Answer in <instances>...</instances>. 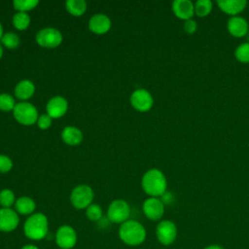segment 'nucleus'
Returning a JSON list of instances; mask_svg holds the SVG:
<instances>
[{
    "label": "nucleus",
    "mask_w": 249,
    "mask_h": 249,
    "mask_svg": "<svg viewBox=\"0 0 249 249\" xmlns=\"http://www.w3.org/2000/svg\"><path fill=\"white\" fill-rule=\"evenodd\" d=\"M118 234L122 242L130 247L141 245L147 237L145 227L140 222L131 219L120 225Z\"/></svg>",
    "instance_id": "f257e3e1"
},
{
    "label": "nucleus",
    "mask_w": 249,
    "mask_h": 249,
    "mask_svg": "<svg viewBox=\"0 0 249 249\" xmlns=\"http://www.w3.org/2000/svg\"><path fill=\"white\" fill-rule=\"evenodd\" d=\"M22 231L25 237L32 241L43 240L49 232L48 217L41 212L31 214L24 221Z\"/></svg>",
    "instance_id": "f03ea898"
},
{
    "label": "nucleus",
    "mask_w": 249,
    "mask_h": 249,
    "mask_svg": "<svg viewBox=\"0 0 249 249\" xmlns=\"http://www.w3.org/2000/svg\"><path fill=\"white\" fill-rule=\"evenodd\" d=\"M141 187L149 196L160 197L167 190L166 177L161 170L151 168L144 173Z\"/></svg>",
    "instance_id": "7ed1b4c3"
},
{
    "label": "nucleus",
    "mask_w": 249,
    "mask_h": 249,
    "mask_svg": "<svg viewBox=\"0 0 249 249\" xmlns=\"http://www.w3.org/2000/svg\"><path fill=\"white\" fill-rule=\"evenodd\" d=\"M13 115L16 121L22 125H32L37 123L39 118L37 108L26 101H20L16 104Z\"/></svg>",
    "instance_id": "20e7f679"
},
{
    "label": "nucleus",
    "mask_w": 249,
    "mask_h": 249,
    "mask_svg": "<svg viewBox=\"0 0 249 249\" xmlns=\"http://www.w3.org/2000/svg\"><path fill=\"white\" fill-rule=\"evenodd\" d=\"M94 193L88 185H78L70 194V202L78 210L87 209L92 203Z\"/></svg>",
    "instance_id": "39448f33"
},
{
    "label": "nucleus",
    "mask_w": 249,
    "mask_h": 249,
    "mask_svg": "<svg viewBox=\"0 0 249 249\" xmlns=\"http://www.w3.org/2000/svg\"><path fill=\"white\" fill-rule=\"evenodd\" d=\"M130 215L129 204L121 198L111 201L107 209V218L111 223L123 224L127 221Z\"/></svg>",
    "instance_id": "423d86ee"
},
{
    "label": "nucleus",
    "mask_w": 249,
    "mask_h": 249,
    "mask_svg": "<svg viewBox=\"0 0 249 249\" xmlns=\"http://www.w3.org/2000/svg\"><path fill=\"white\" fill-rule=\"evenodd\" d=\"M177 233V227L170 220H160L156 227L157 239L163 246L171 245L176 240Z\"/></svg>",
    "instance_id": "0eeeda50"
},
{
    "label": "nucleus",
    "mask_w": 249,
    "mask_h": 249,
    "mask_svg": "<svg viewBox=\"0 0 249 249\" xmlns=\"http://www.w3.org/2000/svg\"><path fill=\"white\" fill-rule=\"evenodd\" d=\"M35 40L37 44L45 49H54L58 47L62 42V34L58 29L53 27H46L40 29L36 36Z\"/></svg>",
    "instance_id": "6e6552de"
},
{
    "label": "nucleus",
    "mask_w": 249,
    "mask_h": 249,
    "mask_svg": "<svg viewBox=\"0 0 249 249\" xmlns=\"http://www.w3.org/2000/svg\"><path fill=\"white\" fill-rule=\"evenodd\" d=\"M54 241L60 249H72L78 241L77 231L69 225H62L55 231Z\"/></svg>",
    "instance_id": "1a4fd4ad"
},
{
    "label": "nucleus",
    "mask_w": 249,
    "mask_h": 249,
    "mask_svg": "<svg viewBox=\"0 0 249 249\" xmlns=\"http://www.w3.org/2000/svg\"><path fill=\"white\" fill-rule=\"evenodd\" d=\"M130 104L136 111L148 112L154 105V98L149 90L138 89L131 93Z\"/></svg>",
    "instance_id": "9d476101"
},
{
    "label": "nucleus",
    "mask_w": 249,
    "mask_h": 249,
    "mask_svg": "<svg viewBox=\"0 0 249 249\" xmlns=\"http://www.w3.org/2000/svg\"><path fill=\"white\" fill-rule=\"evenodd\" d=\"M142 210L146 218L151 221H160L164 214V203L160 197L149 196L144 200Z\"/></svg>",
    "instance_id": "9b49d317"
},
{
    "label": "nucleus",
    "mask_w": 249,
    "mask_h": 249,
    "mask_svg": "<svg viewBox=\"0 0 249 249\" xmlns=\"http://www.w3.org/2000/svg\"><path fill=\"white\" fill-rule=\"evenodd\" d=\"M19 225V215L15 209L0 208V231L12 232Z\"/></svg>",
    "instance_id": "f8f14e48"
},
{
    "label": "nucleus",
    "mask_w": 249,
    "mask_h": 249,
    "mask_svg": "<svg viewBox=\"0 0 249 249\" xmlns=\"http://www.w3.org/2000/svg\"><path fill=\"white\" fill-rule=\"evenodd\" d=\"M171 10L176 18L185 21L194 18L195 3L191 0H175L172 2Z\"/></svg>",
    "instance_id": "ddd939ff"
},
{
    "label": "nucleus",
    "mask_w": 249,
    "mask_h": 249,
    "mask_svg": "<svg viewBox=\"0 0 249 249\" xmlns=\"http://www.w3.org/2000/svg\"><path fill=\"white\" fill-rule=\"evenodd\" d=\"M227 29L231 36L235 38H242L249 32V23L246 18L240 16L231 17L227 22Z\"/></svg>",
    "instance_id": "4468645a"
},
{
    "label": "nucleus",
    "mask_w": 249,
    "mask_h": 249,
    "mask_svg": "<svg viewBox=\"0 0 249 249\" xmlns=\"http://www.w3.org/2000/svg\"><path fill=\"white\" fill-rule=\"evenodd\" d=\"M46 109L47 114L52 119H58L64 116V114L67 112L68 102L62 96H53L48 101Z\"/></svg>",
    "instance_id": "2eb2a0df"
},
{
    "label": "nucleus",
    "mask_w": 249,
    "mask_h": 249,
    "mask_svg": "<svg viewBox=\"0 0 249 249\" xmlns=\"http://www.w3.org/2000/svg\"><path fill=\"white\" fill-rule=\"evenodd\" d=\"M110 28L111 19L104 14H95L89 20V29L94 34H105Z\"/></svg>",
    "instance_id": "dca6fc26"
},
{
    "label": "nucleus",
    "mask_w": 249,
    "mask_h": 249,
    "mask_svg": "<svg viewBox=\"0 0 249 249\" xmlns=\"http://www.w3.org/2000/svg\"><path fill=\"white\" fill-rule=\"evenodd\" d=\"M217 5L219 9L231 17L238 16L247 7L245 0H218Z\"/></svg>",
    "instance_id": "f3484780"
},
{
    "label": "nucleus",
    "mask_w": 249,
    "mask_h": 249,
    "mask_svg": "<svg viewBox=\"0 0 249 249\" xmlns=\"http://www.w3.org/2000/svg\"><path fill=\"white\" fill-rule=\"evenodd\" d=\"M36 209V202L29 196H23L17 198L15 202V210L18 215L22 216H30L31 214L35 213Z\"/></svg>",
    "instance_id": "a211bd4d"
},
{
    "label": "nucleus",
    "mask_w": 249,
    "mask_h": 249,
    "mask_svg": "<svg viewBox=\"0 0 249 249\" xmlns=\"http://www.w3.org/2000/svg\"><path fill=\"white\" fill-rule=\"evenodd\" d=\"M35 86L29 80H21L15 87V95L19 100H27L33 96Z\"/></svg>",
    "instance_id": "6ab92c4d"
},
{
    "label": "nucleus",
    "mask_w": 249,
    "mask_h": 249,
    "mask_svg": "<svg viewBox=\"0 0 249 249\" xmlns=\"http://www.w3.org/2000/svg\"><path fill=\"white\" fill-rule=\"evenodd\" d=\"M62 141L70 146H76L83 140L82 131L75 126H66L61 131Z\"/></svg>",
    "instance_id": "aec40b11"
},
{
    "label": "nucleus",
    "mask_w": 249,
    "mask_h": 249,
    "mask_svg": "<svg viewBox=\"0 0 249 249\" xmlns=\"http://www.w3.org/2000/svg\"><path fill=\"white\" fill-rule=\"evenodd\" d=\"M65 8L70 15L80 17L85 14L87 10V3L84 0H68L65 3Z\"/></svg>",
    "instance_id": "412c9836"
},
{
    "label": "nucleus",
    "mask_w": 249,
    "mask_h": 249,
    "mask_svg": "<svg viewBox=\"0 0 249 249\" xmlns=\"http://www.w3.org/2000/svg\"><path fill=\"white\" fill-rule=\"evenodd\" d=\"M213 9V3L210 0H197L195 3V15L199 18L207 17Z\"/></svg>",
    "instance_id": "4be33fe9"
},
{
    "label": "nucleus",
    "mask_w": 249,
    "mask_h": 249,
    "mask_svg": "<svg viewBox=\"0 0 249 249\" xmlns=\"http://www.w3.org/2000/svg\"><path fill=\"white\" fill-rule=\"evenodd\" d=\"M13 25L18 30H24L26 29L30 24V18L27 13L23 12H17L12 18Z\"/></svg>",
    "instance_id": "5701e85b"
},
{
    "label": "nucleus",
    "mask_w": 249,
    "mask_h": 249,
    "mask_svg": "<svg viewBox=\"0 0 249 249\" xmlns=\"http://www.w3.org/2000/svg\"><path fill=\"white\" fill-rule=\"evenodd\" d=\"M234 57L241 63H249V42L241 43L236 47L234 50Z\"/></svg>",
    "instance_id": "b1692460"
},
{
    "label": "nucleus",
    "mask_w": 249,
    "mask_h": 249,
    "mask_svg": "<svg viewBox=\"0 0 249 249\" xmlns=\"http://www.w3.org/2000/svg\"><path fill=\"white\" fill-rule=\"evenodd\" d=\"M16 196L12 190L10 189H3L0 191V205L3 208H11L15 205Z\"/></svg>",
    "instance_id": "393cba45"
},
{
    "label": "nucleus",
    "mask_w": 249,
    "mask_h": 249,
    "mask_svg": "<svg viewBox=\"0 0 249 249\" xmlns=\"http://www.w3.org/2000/svg\"><path fill=\"white\" fill-rule=\"evenodd\" d=\"M38 4H39L38 0H15L13 2L14 8L18 12H23V13L33 10L34 8L37 7Z\"/></svg>",
    "instance_id": "a878e982"
},
{
    "label": "nucleus",
    "mask_w": 249,
    "mask_h": 249,
    "mask_svg": "<svg viewBox=\"0 0 249 249\" xmlns=\"http://www.w3.org/2000/svg\"><path fill=\"white\" fill-rule=\"evenodd\" d=\"M103 215V211L100 205L96 203H91L89 206L86 209V216L89 221L92 222H98Z\"/></svg>",
    "instance_id": "bb28decb"
},
{
    "label": "nucleus",
    "mask_w": 249,
    "mask_h": 249,
    "mask_svg": "<svg viewBox=\"0 0 249 249\" xmlns=\"http://www.w3.org/2000/svg\"><path fill=\"white\" fill-rule=\"evenodd\" d=\"M1 42L7 49L13 50L18 48V46L19 45V37L14 32H6L2 36Z\"/></svg>",
    "instance_id": "cd10ccee"
},
{
    "label": "nucleus",
    "mask_w": 249,
    "mask_h": 249,
    "mask_svg": "<svg viewBox=\"0 0 249 249\" xmlns=\"http://www.w3.org/2000/svg\"><path fill=\"white\" fill-rule=\"evenodd\" d=\"M16 102L14 97L9 94V93H0V110L4 111V112H10L13 111L15 106H16Z\"/></svg>",
    "instance_id": "c85d7f7f"
},
{
    "label": "nucleus",
    "mask_w": 249,
    "mask_h": 249,
    "mask_svg": "<svg viewBox=\"0 0 249 249\" xmlns=\"http://www.w3.org/2000/svg\"><path fill=\"white\" fill-rule=\"evenodd\" d=\"M13 167V160L6 155H0V172L7 173Z\"/></svg>",
    "instance_id": "c756f323"
},
{
    "label": "nucleus",
    "mask_w": 249,
    "mask_h": 249,
    "mask_svg": "<svg viewBox=\"0 0 249 249\" xmlns=\"http://www.w3.org/2000/svg\"><path fill=\"white\" fill-rule=\"evenodd\" d=\"M52 118L48 115V114H43L41 116H39L38 120H37V125L40 129H48L51 125H52Z\"/></svg>",
    "instance_id": "7c9ffc66"
},
{
    "label": "nucleus",
    "mask_w": 249,
    "mask_h": 249,
    "mask_svg": "<svg viewBox=\"0 0 249 249\" xmlns=\"http://www.w3.org/2000/svg\"><path fill=\"white\" fill-rule=\"evenodd\" d=\"M183 30L187 34H194L197 30V23L194 18L185 20L183 23Z\"/></svg>",
    "instance_id": "2f4dec72"
},
{
    "label": "nucleus",
    "mask_w": 249,
    "mask_h": 249,
    "mask_svg": "<svg viewBox=\"0 0 249 249\" xmlns=\"http://www.w3.org/2000/svg\"><path fill=\"white\" fill-rule=\"evenodd\" d=\"M160 198L161 201L164 203V205H165V204H170V203H172L173 200H174L173 195H172L171 193L167 192V191H166Z\"/></svg>",
    "instance_id": "473e14b6"
},
{
    "label": "nucleus",
    "mask_w": 249,
    "mask_h": 249,
    "mask_svg": "<svg viewBox=\"0 0 249 249\" xmlns=\"http://www.w3.org/2000/svg\"><path fill=\"white\" fill-rule=\"evenodd\" d=\"M20 249H40V248L33 243H27V244H24Z\"/></svg>",
    "instance_id": "72a5a7b5"
},
{
    "label": "nucleus",
    "mask_w": 249,
    "mask_h": 249,
    "mask_svg": "<svg viewBox=\"0 0 249 249\" xmlns=\"http://www.w3.org/2000/svg\"><path fill=\"white\" fill-rule=\"evenodd\" d=\"M204 249H224V248L218 244H211V245L206 246Z\"/></svg>",
    "instance_id": "f704fd0d"
},
{
    "label": "nucleus",
    "mask_w": 249,
    "mask_h": 249,
    "mask_svg": "<svg viewBox=\"0 0 249 249\" xmlns=\"http://www.w3.org/2000/svg\"><path fill=\"white\" fill-rule=\"evenodd\" d=\"M4 35V32H3V27H2V24H1V22H0V40H1V38H2V36Z\"/></svg>",
    "instance_id": "c9c22d12"
},
{
    "label": "nucleus",
    "mask_w": 249,
    "mask_h": 249,
    "mask_svg": "<svg viewBox=\"0 0 249 249\" xmlns=\"http://www.w3.org/2000/svg\"><path fill=\"white\" fill-rule=\"evenodd\" d=\"M2 55H3V49H2V47L0 46V59H1Z\"/></svg>",
    "instance_id": "e433bc0d"
},
{
    "label": "nucleus",
    "mask_w": 249,
    "mask_h": 249,
    "mask_svg": "<svg viewBox=\"0 0 249 249\" xmlns=\"http://www.w3.org/2000/svg\"><path fill=\"white\" fill-rule=\"evenodd\" d=\"M246 36H247V38H248V41H247V42H249V32H248V34H247Z\"/></svg>",
    "instance_id": "4c0bfd02"
}]
</instances>
